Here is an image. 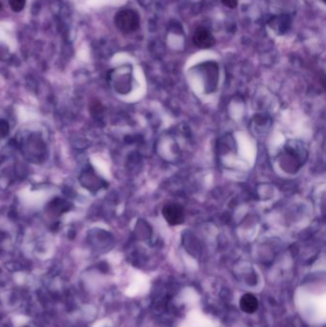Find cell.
I'll return each mask as SVG.
<instances>
[{
	"label": "cell",
	"instance_id": "5b68a950",
	"mask_svg": "<svg viewBox=\"0 0 326 327\" xmlns=\"http://www.w3.org/2000/svg\"><path fill=\"white\" fill-rule=\"evenodd\" d=\"M25 2H26V0H10L9 1L12 11H14V12H20L24 8Z\"/></svg>",
	"mask_w": 326,
	"mask_h": 327
},
{
	"label": "cell",
	"instance_id": "7a4b0ae2",
	"mask_svg": "<svg viewBox=\"0 0 326 327\" xmlns=\"http://www.w3.org/2000/svg\"><path fill=\"white\" fill-rule=\"evenodd\" d=\"M194 44L200 49H209L216 44V38L204 27H198L193 36Z\"/></svg>",
	"mask_w": 326,
	"mask_h": 327
},
{
	"label": "cell",
	"instance_id": "6da1fadb",
	"mask_svg": "<svg viewBox=\"0 0 326 327\" xmlns=\"http://www.w3.org/2000/svg\"><path fill=\"white\" fill-rule=\"evenodd\" d=\"M115 25L123 34L133 33L140 26L139 14L129 9L121 10L115 16Z\"/></svg>",
	"mask_w": 326,
	"mask_h": 327
},
{
	"label": "cell",
	"instance_id": "277c9868",
	"mask_svg": "<svg viewBox=\"0 0 326 327\" xmlns=\"http://www.w3.org/2000/svg\"><path fill=\"white\" fill-rule=\"evenodd\" d=\"M258 302L252 294H245L240 299V308L247 314H252L256 311Z\"/></svg>",
	"mask_w": 326,
	"mask_h": 327
},
{
	"label": "cell",
	"instance_id": "3957f363",
	"mask_svg": "<svg viewBox=\"0 0 326 327\" xmlns=\"http://www.w3.org/2000/svg\"><path fill=\"white\" fill-rule=\"evenodd\" d=\"M163 216L170 225H180L185 220L184 210L177 204H168L163 208Z\"/></svg>",
	"mask_w": 326,
	"mask_h": 327
},
{
	"label": "cell",
	"instance_id": "8992f818",
	"mask_svg": "<svg viewBox=\"0 0 326 327\" xmlns=\"http://www.w3.org/2000/svg\"><path fill=\"white\" fill-rule=\"evenodd\" d=\"M222 3L229 9H235L237 7V0H221Z\"/></svg>",
	"mask_w": 326,
	"mask_h": 327
}]
</instances>
